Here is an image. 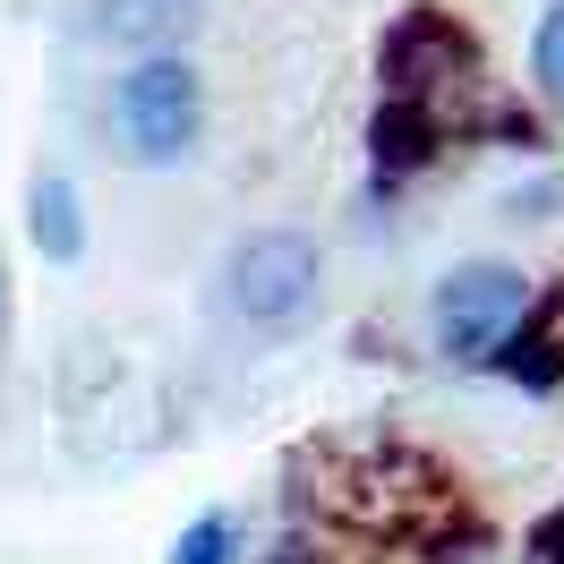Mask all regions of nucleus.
<instances>
[{
    "instance_id": "1",
    "label": "nucleus",
    "mask_w": 564,
    "mask_h": 564,
    "mask_svg": "<svg viewBox=\"0 0 564 564\" xmlns=\"http://www.w3.org/2000/svg\"><path fill=\"white\" fill-rule=\"evenodd\" d=\"M206 120H214V95H206V69L188 52H138L129 69L111 77L104 129H111L129 172H180V163H197Z\"/></svg>"
},
{
    "instance_id": "2",
    "label": "nucleus",
    "mask_w": 564,
    "mask_h": 564,
    "mask_svg": "<svg viewBox=\"0 0 564 564\" xmlns=\"http://www.w3.org/2000/svg\"><path fill=\"white\" fill-rule=\"evenodd\" d=\"M214 291H223V317L240 325V334H257V343H291V334H308L317 308H325V248H317V231H300V223H265V231L231 240Z\"/></svg>"
},
{
    "instance_id": "3",
    "label": "nucleus",
    "mask_w": 564,
    "mask_h": 564,
    "mask_svg": "<svg viewBox=\"0 0 564 564\" xmlns=\"http://www.w3.org/2000/svg\"><path fill=\"white\" fill-rule=\"evenodd\" d=\"M530 300H539V282L522 265L462 257L427 291V351L445 359L454 377H496L505 351H513V334H522V317H530Z\"/></svg>"
},
{
    "instance_id": "4",
    "label": "nucleus",
    "mask_w": 564,
    "mask_h": 564,
    "mask_svg": "<svg viewBox=\"0 0 564 564\" xmlns=\"http://www.w3.org/2000/svg\"><path fill=\"white\" fill-rule=\"evenodd\" d=\"M445 145H454V138H445L420 104L377 95V120H368V197H377V206H393V197H402V188H411V180H420Z\"/></svg>"
},
{
    "instance_id": "5",
    "label": "nucleus",
    "mask_w": 564,
    "mask_h": 564,
    "mask_svg": "<svg viewBox=\"0 0 564 564\" xmlns=\"http://www.w3.org/2000/svg\"><path fill=\"white\" fill-rule=\"evenodd\" d=\"M26 240H35V257L61 265V274L86 265V240H95V231H86V188H77L61 163H43V172L26 180Z\"/></svg>"
},
{
    "instance_id": "6",
    "label": "nucleus",
    "mask_w": 564,
    "mask_h": 564,
    "mask_svg": "<svg viewBox=\"0 0 564 564\" xmlns=\"http://www.w3.org/2000/svg\"><path fill=\"white\" fill-rule=\"evenodd\" d=\"M496 377H513V386H530V393L564 386V274L539 282V300H530V317H522V334H513V351H505Z\"/></svg>"
},
{
    "instance_id": "7",
    "label": "nucleus",
    "mask_w": 564,
    "mask_h": 564,
    "mask_svg": "<svg viewBox=\"0 0 564 564\" xmlns=\"http://www.w3.org/2000/svg\"><path fill=\"white\" fill-rule=\"evenodd\" d=\"M197 26V0H95V35L138 52H180V35Z\"/></svg>"
},
{
    "instance_id": "8",
    "label": "nucleus",
    "mask_w": 564,
    "mask_h": 564,
    "mask_svg": "<svg viewBox=\"0 0 564 564\" xmlns=\"http://www.w3.org/2000/svg\"><path fill=\"white\" fill-rule=\"evenodd\" d=\"M163 564H248V522L231 505H206L197 522H180V539L163 547Z\"/></svg>"
},
{
    "instance_id": "9",
    "label": "nucleus",
    "mask_w": 564,
    "mask_h": 564,
    "mask_svg": "<svg viewBox=\"0 0 564 564\" xmlns=\"http://www.w3.org/2000/svg\"><path fill=\"white\" fill-rule=\"evenodd\" d=\"M522 69H530V104H539V111H564V0H547V9L530 18Z\"/></svg>"
},
{
    "instance_id": "10",
    "label": "nucleus",
    "mask_w": 564,
    "mask_h": 564,
    "mask_svg": "<svg viewBox=\"0 0 564 564\" xmlns=\"http://www.w3.org/2000/svg\"><path fill=\"white\" fill-rule=\"evenodd\" d=\"M257 564H351V547H343V530H325V522H282L274 539H265V556Z\"/></svg>"
},
{
    "instance_id": "11",
    "label": "nucleus",
    "mask_w": 564,
    "mask_h": 564,
    "mask_svg": "<svg viewBox=\"0 0 564 564\" xmlns=\"http://www.w3.org/2000/svg\"><path fill=\"white\" fill-rule=\"evenodd\" d=\"M556 206H564V172H547V180H530V188H513V197H505V214H513V223H547Z\"/></svg>"
},
{
    "instance_id": "12",
    "label": "nucleus",
    "mask_w": 564,
    "mask_h": 564,
    "mask_svg": "<svg viewBox=\"0 0 564 564\" xmlns=\"http://www.w3.org/2000/svg\"><path fill=\"white\" fill-rule=\"evenodd\" d=\"M0 334H9V274H0Z\"/></svg>"
}]
</instances>
